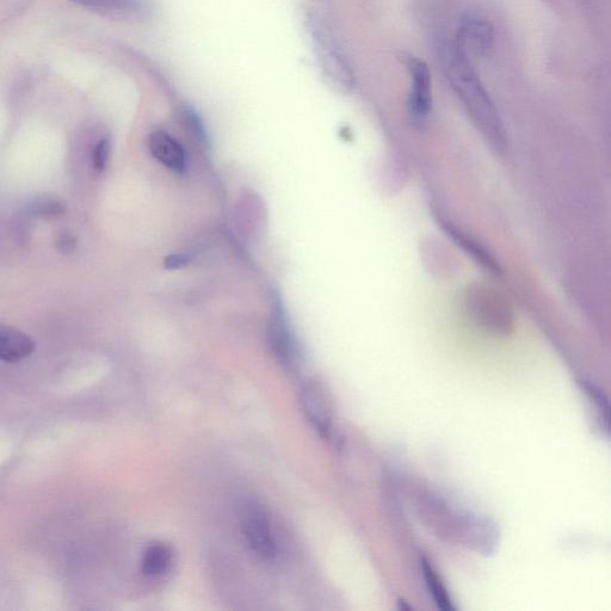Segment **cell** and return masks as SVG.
I'll return each mask as SVG.
<instances>
[{
    "label": "cell",
    "instance_id": "1",
    "mask_svg": "<svg viewBox=\"0 0 611 611\" xmlns=\"http://www.w3.org/2000/svg\"><path fill=\"white\" fill-rule=\"evenodd\" d=\"M418 520L443 541L455 543L480 555L496 552L501 539L497 523L477 512L455 509L447 499L429 489L411 493Z\"/></svg>",
    "mask_w": 611,
    "mask_h": 611
},
{
    "label": "cell",
    "instance_id": "2",
    "mask_svg": "<svg viewBox=\"0 0 611 611\" xmlns=\"http://www.w3.org/2000/svg\"><path fill=\"white\" fill-rule=\"evenodd\" d=\"M443 69L450 86L487 144L499 154L505 153L508 150V135L502 117L475 72L472 61L452 45L443 55Z\"/></svg>",
    "mask_w": 611,
    "mask_h": 611
},
{
    "label": "cell",
    "instance_id": "3",
    "mask_svg": "<svg viewBox=\"0 0 611 611\" xmlns=\"http://www.w3.org/2000/svg\"><path fill=\"white\" fill-rule=\"evenodd\" d=\"M305 26L323 79L332 89L348 94L355 88V74L332 30L317 14L307 11Z\"/></svg>",
    "mask_w": 611,
    "mask_h": 611
},
{
    "label": "cell",
    "instance_id": "4",
    "mask_svg": "<svg viewBox=\"0 0 611 611\" xmlns=\"http://www.w3.org/2000/svg\"><path fill=\"white\" fill-rule=\"evenodd\" d=\"M240 520L251 551L263 560H275L279 555V543L267 510L256 501L245 502Z\"/></svg>",
    "mask_w": 611,
    "mask_h": 611
},
{
    "label": "cell",
    "instance_id": "5",
    "mask_svg": "<svg viewBox=\"0 0 611 611\" xmlns=\"http://www.w3.org/2000/svg\"><path fill=\"white\" fill-rule=\"evenodd\" d=\"M401 63L410 76V96L407 108L413 122L423 126L428 122L432 110V77L429 66L421 58L404 53Z\"/></svg>",
    "mask_w": 611,
    "mask_h": 611
},
{
    "label": "cell",
    "instance_id": "6",
    "mask_svg": "<svg viewBox=\"0 0 611 611\" xmlns=\"http://www.w3.org/2000/svg\"><path fill=\"white\" fill-rule=\"evenodd\" d=\"M301 409L314 431L326 441L335 440V412L330 394L318 381H308L300 390Z\"/></svg>",
    "mask_w": 611,
    "mask_h": 611
},
{
    "label": "cell",
    "instance_id": "7",
    "mask_svg": "<svg viewBox=\"0 0 611 611\" xmlns=\"http://www.w3.org/2000/svg\"><path fill=\"white\" fill-rule=\"evenodd\" d=\"M92 14L108 20L143 24L151 21L154 15L152 0H69Z\"/></svg>",
    "mask_w": 611,
    "mask_h": 611
},
{
    "label": "cell",
    "instance_id": "8",
    "mask_svg": "<svg viewBox=\"0 0 611 611\" xmlns=\"http://www.w3.org/2000/svg\"><path fill=\"white\" fill-rule=\"evenodd\" d=\"M453 45L471 61L485 58L495 46V30L486 18L466 15L460 22Z\"/></svg>",
    "mask_w": 611,
    "mask_h": 611
},
{
    "label": "cell",
    "instance_id": "9",
    "mask_svg": "<svg viewBox=\"0 0 611 611\" xmlns=\"http://www.w3.org/2000/svg\"><path fill=\"white\" fill-rule=\"evenodd\" d=\"M268 343L271 354L283 368L288 372H298L302 359L299 345L282 316H274L269 329Z\"/></svg>",
    "mask_w": 611,
    "mask_h": 611
},
{
    "label": "cell",
    "instance_id": "10",
    "mask_svg": "<svg viewBox=\"0 0 611 611\" xmlns=\"http://www.w3.org/2000/svg\"><path fill=\"white\" fill-rule=\"evenodd\" d=\"M148 147L154 159L177 174H184L187 170V154L183 146L168 132L158 129L150 135Z\"/></svg>",
    "mask_w": 611,
    "mask_h": 611
},
{
    "label": "cell",
    "instance_id": "11",
    "mask_svg": "<svg viewBox=\"0 0 611 611\" xmlns=\"http://www.w3.org/2000/svg\"><path fill=\"white\" fill-rule=\"evenodd\" d=\"M34 339L14 327L0 329V359L6 363H18L34 353Z\"/></svg>",
    "mask_w": 611,
    "mask_h": 611
},
{
    "label": "cell",
    "instance_id": "12",
    "mask_svg": "<svg viewBox=\"0 0 611 611\" xmlns=\"http://www.w3.org/2000/svg\"><path fill=\"white\" fill-rule=\"evenodd\" d=\"M174 553L169 545L162 541H154L145 549L141 559V572L147 578H159L171 569Z\"/></svg>",
    "mask_w": 611,
    "mask_h": 611
},
{
    "label": "cell",
    "instance_id": "13",
    "mask_svg": "<svg viewBox=\"0 0 611 611\" xmlns=\"http://www.w3.org/2000/svg\"><path fill=\"white\" fill-rule=\"evenodd\" d=\"M421 570L424 582L428 586L429 594L437 608L442 611H454L456 608L452 597L449 595L447 586L443 583L440 573L437 572L427 557H422L421 559Z\"/></svg>",
    "mask_w": 611,
    "mask_h": 611
},
{
    "label": "cell",
    "instance_id": "14",
    "mask_svg": "<svg viewBox=\"0 0 611 611\" xmlns=\"http://www.w3.org/2000/svg\"><path fill=\"white\" fill-rule=\"evenodd\" d=\"M582 387L585 393L588 394L591 403L595 405L598 416H600L604 427L607 428L611 436V401L607 398L606 394L598 390L596 386L589 384V382L582 381Z\"/></svg>",
    "mask_w": 611,
    "mask_h": 611
},
{
    "label": "cell",
    "instance_id": "15",
    "mask_svg": "<svg viewBox=\"0 0 611 611\" xmlns=\"http://www.w3.org/2000/svg\"><path fill=\"white\" fill-rule=\"evenodd\" d=\"M29 212L36 216L48 218V216L63 214L64 208L59 201L52 199V197H37L33 202H30Z\"/></svg>",
    "mask_w": 611,
    "mask_h": 611
},
{
    "label": "cell",
    "instance_id": "16",
    "mask_svg": "<svg viewBox=\"0 0 611 611\" xmlns=\"http://www.w3.org/2000/svg\"><path fill=\"white\" fill-rule=\"evenodd\" d=\"M111 156V141L108 137L102 138L95 146L92 154V164L98 172L106 171Z\"/></svg>",
    "mask_w": 611,
    "mask_h": 611
},
{
    "label": "cell",
    "instance_id": "17",
    "mask_svg": "<svg viewBox=\"0 0 611 611\" xmlns=\"http://www.w3.org/2000/svg\"><path fill=\"white\" fill-rule=\"evenodd\" d=\"M190 258L187 255H171L165 259V267L171 270L184 268L188 265Z\"/></svg>",
    "mask_w": 611,
    "mask_h": 611
},
{
    "label": "cell",
    "instance_id": "18",
    "mask_svg": "<svg viewBox=\"0 0 611 611\" xmlns=\"http://www.w3.org/2000/svg\"><path fill=\"white\" fill-rule=\"evenodd\" d=\"M74 244H76V242H74L73 237L69 233L63 234V236H61L58 240L59 249L63 252L72 251Z\"/></svg>",
    "mask_w": 611,
    "mask_h": 611
}]
</instances>
